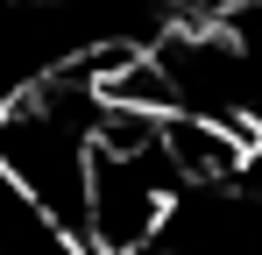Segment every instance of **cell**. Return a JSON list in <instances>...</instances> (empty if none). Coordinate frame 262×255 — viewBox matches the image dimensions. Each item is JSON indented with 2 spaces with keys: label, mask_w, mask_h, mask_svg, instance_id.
<instances>
[{
  "label": "cell",
  "mask_w": 262,
  "mask_h": 255,
  "mask_svg": "<svg viewBox=\"0 0 262 255\" xmlns=\"http://www.w3.org/2000/svg\"><path fill=\"white\" fill-rule=\"evenodd\" d=\"M99 121H106V92H99L92 57L57 64L50 78H36L7 114H0V163H7L50 213H57V220H64V227H71L78 248H85Z\"/></svg>",
  "instance_id": "6da1fadb"
},
{
  "label": "cell",
  "mask_w": 262,
  "mask_h": 255,
  "mask_svg": "<svg viewBox=\"0 0 262 255\" xmlns=\"http://www.w3.org/2000/svg\"><path fill=\"white\" fill-rule=\"evenodd\" d=\"M0 255H85L71 241V227L0 163Z\"/></svg>",
  "instance_id": "7a4b0ae2"
}]
</instances>
